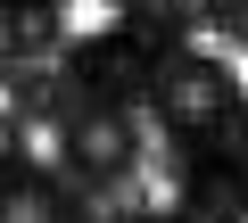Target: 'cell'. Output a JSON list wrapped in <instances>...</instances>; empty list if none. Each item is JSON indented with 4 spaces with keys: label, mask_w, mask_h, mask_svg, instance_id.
I'll list each match as a JSON object with an SVG mask.
<instances>
[{
    "label": "cell",
    "mask_w": 248,
    "mask_h": 223,
    "mask_svg": "<svg viewBox=\"0 0 248 223\" xmlns=\"http://www.w3.org/2000/svg\"><path fill=\"white\" fill-rule=\"evenodd\" d=\"M149 107L174 141H223L240 124V83L223 58H207L199 42H174L157 50V74H149Z\"/></svg>",
    "instance_id": "cell-1"
},
{
    "label": "cell",
    "mask_w": 248,
    "mask_h": 223,
    "mask_svg": "<svg viewBox=\"0 0 248 223\" xmlns=\"http://www.w3.org/2000/svg\"><path fill=\"white\" fill-rule=\"evenodd\" d=\"M58 165L75 182H133L141 174V124L133 107H75L58 124Z\"/></svg>",
    "instance_id": "cell-2"
},
{
    "label": "cell",
    "mask_w": 248,
    "mask_h": 223,
    "mask_svg": "<svg viewBox=\"0 0 248 223\" xmlns=\"http://www.w3.org/2000/svg\"><path fill=\"white\" fill-rule=\"evenodd\" d=\"M0 223H75L58 174H50L25 141H9V165H0Z\"/></svg>",
    "instance_id": "cell-3"
},
{
    "label": "cell",
    "mask_w": 248,
    "mask_h": 223,
    "mask_svg": "<svg viewBox=\"0 0 248 223\" xmlns=\"http://www.w3.org/2000/svg\"><path fill=\"white\" fill-rule=\"evenodd\" d=\"M215 17H223V33H232V42H248V0H215Z\"/></svg>",
    "instance_id": "cell-4"
},
{
    "label": "cell",
    "mask_w": 248,
    "mask_h": 223,
    "mask_svg": "<svg viewBox=\"0 0 248 223\" xmlns=\"http://www.w3.org/2000/svg\"><path fill=\"white\" fill-rule=\"evenodd\" d=\"M116 9H166V0H116Z\"/></svg>",
    "instance_id": "cell-5"
},
{
    "label": "cell",
    "mask_w": 248,
    "mask_h": 223,
    "mask_svg": "<svg viewBox=\"0 0 248 223\" xmlns=\"http://www.w3.org/2000/svg\"><path fill=\"white\" fill-rule=\"evenodd\" d=\"M124 223H174V215H124Z\"/></svg>",
    "instance_id": "cell-6"
},
{
    "label": "cell",
    "mask_w": 248,
    "mask_h": 223,
    "mask_svg": "<svg viewBox=\"0 0 248 223\" xmlns=\"http://www.w3.org/2000/svg\"><path fill=\"white\" fill-rule=\"evenodd\" d=\"M17 9H42V0H17Z\"/></svg>",
    "instance_id": "cell-7"
}]
</instances>
